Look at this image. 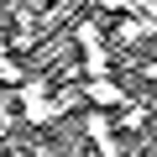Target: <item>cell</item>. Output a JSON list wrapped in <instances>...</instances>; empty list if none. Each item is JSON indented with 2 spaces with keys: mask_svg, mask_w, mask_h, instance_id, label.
<instances>
[{
  "mask_svg": "<svg viewBox=\"0 0 157 157\" xmlns=\"http://www.w3.org/2000/svg\"><path fill=\"white\" fill-rule=\"evenodd\" d=\"M84 136L94 141V152H100V157H121V141H115V121L105 115V105H100V110H89V121H84Z\"/></svg>",
  "mask_w": 157,
  "mask_h": 157,
  "instance_id": "1",
  "label": "cell"
},
{
  "mask_svg": "<svg viewBox=\"0 0 157 157\" xmlns=\"http://www.w3.org/2000/svg\"><path fill=\"white\" fill-rule=\"evenodd\" d=\"M89 100H94V105H121L126 89H121L115 73H100V78H89Z\"/></svg>",
  "mask_w": 157,
  "mask_h": 157,
  "instance_id": "2",
  "label": "cell"
},
{
  "mask_svg": "<svg viewBox=\"0 0 157 157\" xmlns=\"http://www.w3.org/2000/svg\"><path fill=\"white\" fill-rule=\"evenodd\" d=\"M147 121H152V105H126V110H121V126H126V131H141Z\"/></svg>",
  "mask_w": 157,
  "mask_h": 157,
  "instance_id": "3",
  "label": "cell"
},
{
  "mask_svg": "<svg viewBox=\"0 0 157 157\" xmlns=\"http://www.w3.org/2000/svg\"><path fill=\"white\" fill-rule=\"evenodd\" d=\"M0 78H6V84H21V63L11 58V47L0 42Z\"/></svg>",
  "mask_w": 157,
  "mask_h": 157,
  "instance_id": "4",
  "label": "cell"
},
{
  "mask_svg": "<svg viewBox=\"0 0 157 157\" xmlns=\"http://www.w3.org/2000/svg\"><path fill=\"white\" fill-rule=\"evenodd\" d=\"M6 131H11V110H0V141H6Z\"/></svg>",
  "mask_w": 157,
  "mask_h": 157,
  "instance_id": "5",
  "label": "cell"
},
{
  "mask_svg": "<svg viewBox=\"0 0 157 157\" xmlns=\"http://www.w3.org/2000/svg\"><path fill=\"white\" fill-rule=\"evenodd\" d=\"M32 157H52V147H37V152H32Z\"/></svg>",
  "mask_w": 157,
  "mask_h": 157,
  "instance_id": "6",
  "label": "cell"
},
{
  "mask_svg": "<svg viewBox=\"0 0 157 157\" xmlns=\"http://www.w3.org/2000/svg\"><path fill=\"white\" fill-rule=\"evenodd\" d=\"M152 157H157V141H152Z\"/></svg>",
  "mask_w": 157,
  "mask_h": 157,
  "instance_id": "7",
  "label": "cell"
}]
</instances>
